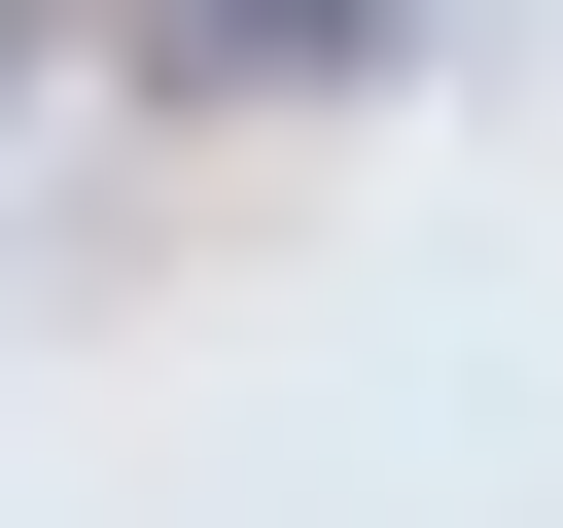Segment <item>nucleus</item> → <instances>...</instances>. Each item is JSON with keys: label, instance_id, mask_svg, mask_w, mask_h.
Instances as JSON below:
<instances>
[{"label": "nucleus", "instance_id": "1", "mask_svg": "<svg viewBox=\"0 0 563 528\" xmlns=\"http://www.w3.org/2000/svg\"><path fill=\"white\" fill-rule=\"evenodd\" d=\"M211 35H246V70H352V35H387V0H211Z\"/></svg>", "mask_w": 563, "mask_h": 528}, {"label": "nucleus", "instance_id": "2", "mask_svg": "<svg viewBox=\"0 0 563 528\" xmlns=\"http://www.w3.org/2000/svg\"><path fill=\"white\" fill-rule=\"evenodd\" d=\"M35 35H70V0H0V70H35Z\"/></svg>", "mask_w": 563, "mask_h": 528}]
</instances>
